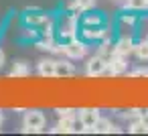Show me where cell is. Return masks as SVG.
Wrapping results in <instances>:
<instances>
[{
	"mask_svg": "<svg viewBox=\"0 0 148 136\" xmlns=\"http://www.w3.org/2000/svg\"><path fill=\"white\" fill-rule=\"evenodd\" d=\"M97 55H101V57H103V59H108V61H110V59L116 55V47H114L112 39H103V41H99Z\"/></svg>",
	"mask_w": 148,
	"mask_h": 136,
	"instance_id": "e0dca14e",
	"label": "cell"
},
{
	"mask_svg": "<svg viewBox=\"0 0 148 136\" xmlns=\"http://www.w3.org/2000/svg\"><path fill=\"white\" fill-rule=\"evenodd\" d=\"M79 25H89V27H95V25H108V21H106V16H103V12H99V10H87V12H83L81 14V19H79Z\"/></svg>",
	"mask_w": 148,
	"mask_h": 136,
	"instance_id": "7c38bea8",
	"label": "cell"
},
{
	"mask_svg": "<svg viewBox=\"0 0 148 136\" xmlns=\"http://www.w3.org/2000/svg\"><path fill=\"white\" fill-rule=\"evenodd\" d=\"M47 16H49V12H45V10H41V8H29L27 14H23V23H25V27H35V29H39V27L45 23Z\"/></svg>",
	"mask_w": 148,
	"mask_h": 136,
	"instance_id": "ba28073f",
	"label": "cell"
},
{
	"mask_svg": "<svg viewBox=\"0 0 148 136\" xmlns=\"http://www.w3.org/2000/svg\"><path fill=\"white\" fill-rule=\"evenodd\" d=\"M95 6V0H71V2L67 4V10L73 12L75 16H81L83 12L91 10Z\"/></svg>",
	"mask_w": 148,
	"mask_h": 136,
	"instance_id": "4fadbf2b",
	"label": "cell"
},
{
	"mask_svg": "<svg viewBox=\"0 0 148 136\" xmlns=\"http://www.w3.org/2000/svg\"><path fill=\"white\" fill-rule=\"evenodd\" d=\"M134 55H136L140 61H148V41H146V39H138V41H136Z\"/></svg>",
	"mask_w": 148,
	"mask_h": 136,
	"instance_id": "ac0fdd59",
	"label": "cell"
},
{
	"mask_svg": "<svg viewBox=\"0 0 148 136\" xmlns=\"http://www.w3.org/2000/svg\"><path fill=\"white\" fill-rule=\"evenodd\" d=\"M110 25H95V27H89V25H81L79 27V37L87 43H99L103 39H110Z\"/></svg>",
	"mask_w": 148,
	"mask_h": 136,
	"instance_id": "7a4b0ae2",
	"label": "cell"
},
{
	"mask_svg": "<svg viewBox=\"0 0 148 136\" xmlns=\"http://www.w3.org/2000/svg\"><path fill=\"white\" fill-rule=\"evenodd\" d=\"M53 134H73V132H85L83 122L77 118V114L73 116H61L59 122L55 124V128L51 130Z\"/></svg>",
	"mask_w": 148,
	"mask_h": 136,
	"instance_id": "3957f363",
	"label": "cell"
},
{
	"mask_svg": "<svg viewBox=\"0 0 148 136\" xmlns=\"http://www.w3.org/2000/svg\"><path fill=\"white\" fill-rule=\"evenodd\" d=\"M77 118L83 122L85 128H93L97 124V120L101 118V114L97 108H83V110H77Z\"/></svg>",
	"mask_w": 148,
	"mask_h": 136,
	"instance_id": "8fae6325",
	"label": "cell"
},
{
	"mask_svg": "<svg viewBox=\"0 0 148 136\" xmlns=\"http://www.w3.org/2000/svg\"><path fill=\"white\" fill-rule=\"evenodd\" d=\"M55 65H57V59H41L39 65H37V71L41 77H55Z\"/></svg>",
	"mask_w": 148,
	"mask_h": 136,
	"instance_id": "9a60e30c",
	"label": "cell"
},
{
	"mask_svg": "<svg viewBox=\"0 0 148 136\" xmlns=\"http://www.w3.org/2000/svg\"><path fill=\"white\" fill-rule=\"evenodd\" d=\"M55 114H57L59 118H61V116H73V114H77V110H73V108H57Z\"/></svg>",
	"mask_w": 148,
	"mask_h": 136,
	"instance_id": "603a6c76",
	"label": "cell"
},
{
	"mask_svg": "<svg viewBox=\"0 0 148 136\" xmlns=\"http://www.w3.org/2000/svg\"><path fill=\"white\" fill-rule=\"evenodd\" d=\"M130 77H148V67H136L130 73Z\"/></svg>",
	"mask_w": 148,
	"mask_h": 136,
	"instance_id": "cb8c5ba5",
	"label": "cell"
},
{
	"mask_svg": "<svg viewBox=\"0 0 148 136\" xmlns=\"http://www.w3.org/2000/svg\"><path fill=\"white\" fill-rule=\"evenodd\" d=\"M108 59H103L101 55H93V57H89L87 59V63H85V73L89 75V77H99V75H103L106 71H108Z\"/></svg>",
	"mask_w": 148,
	"mask_h": 136,
	"instance_id": "52a82bcc",
	"label": "cell"
},
{
	"mask_svg": "<svg viewBox=\"0 0 148 136\" xmlns=\"http://www.w3.org/2000/svg\"><path fill=\"white\" fill-rule=\"evenodd\" d=\"M4 61H6V55H4V51H2V49H0V67L4 65Z\"/></svg>",
	"mask_w": 148,
	"mask_h": 136,
	"instance_id": "484cf974",
	"label": "cell"
},
{
	"mask_svg": "<svg viewBox=\"0 0 148 136\" xmlns=\"http://www.w3.org/2000/svg\"><path fill=\"white\" fill-rule=\"evenodd\" d=\"M128 71V57H122V55H114L108 63V71L112 77H118V75H124Z\"/></svg>",
	"mask_w": 148,
	"mask_h": 136,
	"instance_id": "9c48e42d",
	"label": "cell"
},
{
	"mask_svg": "<svg viewBox=\"0 0 148 136\" xmlns=\"http://www.w3.org/2000/svg\"><path fill=\"white\" fill-rule=\"evenodd\" d=\"M29 73H31V67L25 61H16L10 69V77H27Z\"/></svg>",
	"mask_w": 148,
	"mask_h": 136,
	"instance_id": "d6986e66",
	"label": "cell"
},
{
	"mask_svg": "<svg viewBox=\"0 0 148 136\" xmlns=\"http://www.w3.org/2000/svg\"><path fill=\"white\" fill-rule=\"evenodd\" d=\"M87 55V41H83L81 37H75L71 39L69 43H65V49H63V57L67 59H83Z\"/></svg>",
	"mask_w": 148,
	"mask_h": 136,
	"instance_id": "5b68a950",
	"label": "cell"
},
{
	"mask_svg": "<svg viewBox=\"0 0 148 136\" xmlns=\"http://www.w3.org/2000/svg\"><path fill=\"white\" fill-rule=\"evenodd\" d=\"M124 8L126 10H132V12L146 10L148 8V2H146V0H124Z\"/></svg>",
	"mask_w": 148,
	"mask_h": 136,
	"instance_id": "44dd1931",
	"label": "cell"
},
{
	"mask_svg": "<svg viewBox=\"0 0 148 136\" xmlns=\"http://www.w3.org/2000/svg\"><path fill=\"white\" fill-rule=\"evenodd\" d=\"M55 33H57V39H59L63 45L69 43V41L75 39L77 33H79V16H75V14L69 12V10L57 14V29H55Z\"/></svg>",
	"mask_w": 148,
	"mask_h": 136,
	"instance_id": "6da1fadb",
	"label": "cell"
},
{
	"mask_svg": "<svg viewBox=\"0 0 148 136\" xmlns=\"http://www.w3.org/2000/svg\"><path fill=\"white\" fill-rule=\"evenodd\" d=\"M2 122H4V114H2V110H0V126H2Z\"/></svg>",
	"mask_w": 148,
	"mask_h": 136,
	"instance_id": "4316f807",
	"label": "cell"
},
{
	"mask_svg": "<svg viewBox=\"0 0 148 136\" xmlns=\"http://www.w3.org/2000/svg\"><path fill=\"white\" fill-rule=\"evenodd\" d=\"M136 35H138V39H146V41H148V14H142V16H138Z\"/></svg>",
	"mask_w": 148,
	"mask_h": 136,
	"instance_id": "ffe728a7",
	"label": "cell"
},
{
	"mask_svg": "<svg viewBox=\"0 0 148 136\" xmlns=\"http://www.w3.org/2000/svg\"><path fill=\"white\" fill-rule=\"evenodd\" d=\"M138 16L136 14H120L118 19V35L120 37H134L136 35Z\"/></svg>",
	"mask_w": 148,
	"mask_h": 136,
	"instance_id": "8992f818",
	"label": "cell"
},
{
	"mask_svg": "<svg viewBox=\"0 0 148 136\" xmlns=\"http://www.w3.org/2000/svg\"><path fill=\"white\" fill-rule=\"evenodd\" d=\"M136 41L134 37H120L114 47H116V55H122V57H130L134 53V47H136Z\"/></svg>",
	"mask_w": 148,
	"mask_h": 136,
	"instance_id": "30bf717a",
	"label": "cell"
},
{
	"mask_svg": "<svg viewBox=\"0 0 148 136\" xmlns=\"http://www.w3.org/2000/svg\"><path fill=\"white\" fill-rule=\"evenodd\" d=\"M47 124V118L41 110H29L25 114V120H23V132L29 134V132H43Z\"/></svg>",
	"mask_w": 148,
	"mask_h": 136,
	"instance_id": "277c9868",
	"label": "cell"
},
{
	"mask_svg": "<svg viewBox=\"0 0 148 136\" xmlns=\"http://www.w3.org/2000/svg\"><path fill=\"white\" fill-rule=\"evenodd\" d=\"M140 120L144 122V126L148 128V110H142V114H140Z\"/></svg>",
	"mask_w": 148,
	"mask_h": 136,
	"instance_id": "d4e9b609",
	"label": "cell"
},
{
	"mask_svg": "<svg viewBox=\"0 0 148 136\" xmlns=\"http://www.w3.org/2000/svg\"><path fill=\"white\" fill-rule=\"evenodd\" d=\"M93 132H95V134H110V132H120V128H118L116 124H112V120L99 118L97 124L93 126Z\"/></svg>",
	"mask_w": 148,
	"mask_h": 136,
	"instance_id": "2e32d148",
	"label": "cell"
},
{
	"mask_svg": "<svg viewBox=\"0 0 148 136\" xmlns=\"http://www.w3.org/2000/svg\"><path fill=\"white\" fill-rule=\"evenodd\" d=\"M146 2H148V0H146Z\"/></svg>",
	"mask_w": 148,
	"mask_h": 136,
	"instance_id": "83f0119b",
	"label": "cell"
},
{
	"mask_svg": "<svg viewBox=\"0 0 148 136\" xmlns=\"http://www.w3.org/2000/svg\"><path fill=\"white\" fill-rule=\"evenodd\" d=\"M75 75V65L71 63V59H59L55 65V77H71Z\"/></svg>",
	"mask_w": 148,
	"mask_h": 136,
	"instance_id": "5bb4252c",
	"label": "cell"
},
{
	"mask_svg": "<svg viewBox=\"0 0 148 136\" xmlns=\"http://www.w3.org/2000/svg\"><path fill=\"white\" fill-rule=\"evenodd\" d=\"M132 134H148V128L144 126L142 120H136V122H130V128H128Z\"/></svg>",
	"mask_w": 148,
	"mask_h": 136,
	"instance_id": "7402d4cb",
	"label": "cell"
}]
</instances>
